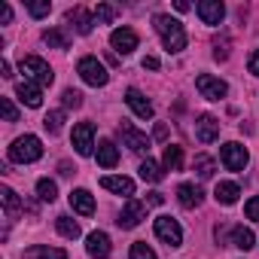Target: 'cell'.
I'll return each mask as SVG.
<instances>
[{"label":"cell","instance_id":"cell-31","mask_svg":"<svg viewBox=\"0 0 259 259\" xmlns=\"http://www.w3.org/2000/svg\"><path fill=\"white\" fill-rule=\"evenodd\" d=\"M162 162H165V168H168V171H180V165H183V150H180V147H174V144H171V147H165V159H162Z\"/></svg>","mask_w":259,"mask_h":259},{"label":"cell","instance_id":"cell-28","mask_svg":"<svg viewBox=\"0 0 259 259\" xmlns=\"http://www.w3.org/2000/svg\"><path fill=\"white\" fill-rule=\"evenodd\" d=\"M43 43L52 46V49H67V46H70V37H67L64 31H55V28H52V31H43Z\"/></svg>","mask_w":259,"mask_h":259},{"label":"cell","instance_id":"cell-4","mask_svg":"<svg viewBox=\"0 0 259 259\" xmlns=\"http://www.w3.org/2000/svg\"><path fill=\"white\" fill-rule=\"evenodd\" d=\"M76 73L82 76V82H89V85H107V70H104V64L95 58V55H85V58H79L76 61Z\"/></svg>","mask_w":259,"mask_h":259},{"label":"cell","instance_id":"cell-32","mask_svg":"<svg viewBox=\"0 0 259 259\" xmlns=\"http://www.w3.org/2000/svg\"><path fill=\"white\" fill-rule=\"evenodd\" d=\"M116 16H119V10L110 7V4H98L95 7V25H110Z\"/></svg>","mask_w":259,"mask_h":259},{"label":"cell","instance_id":"cell-17","mask_svg":"<svg viewBox=\"0 0 259 259\" xmlns=\"http://www.w3.org/2000/svg\"><path fill=\"white\" fill-rule=\"evenodd\" d=\"M85 250H89V256H95V259H107L110 256V235L107 232H92L89 238H85Z\"/></svg>","mask_w":259,"mask_h":259},{"label":"cell","instance_id":"cell-5","mask_svg":"<svg viewBox=\"0 0 259 259\" xmlns=\"http://www.w3.org/2000/svg\"><path fill=\"white\" fill-rule=\"evenodd\" d=\"M116 135H119L122 147H128L132 153H150V138H147L144 132H138V128H135L132 122H119Z\"/></svg>","mask_w":259,"mask_h":259},{"label":"cell","instance_id":"cell-22","mask_svg":"<svg viewBox=\"0 0 259 259\" xmlns=\"http://www.w3.org/2000/svg\"><path fill=\"white\" fill-rule=\"evenodd\" d=\"M238 195H241V189H238V183H232V180H223V183H217V189H213V198H217L220 204H235Z\"/></svg>","mask_w":259,"mask_h":259},{"label":"cell","instance_id":"cell-34","mask_svg":"<svg viewBox=\"0 0 259 259\" xmlns=\"http://www.w3.org/2000/svg\"><path fill=\"white\" fill-rule=\"evenodd\" d=\"M128 256H132V259H159L147 241H135V244H132V253H128Z\"/></svg>","mask_w":259,"mask_h":259},{"label":"cell","instance_id":"cell-7","mask_svg":"<svg viewBox=\"0 0 259 259\" xmlns=\"http://www.w3.org/2000/svg\"><path fill=\"white\" fill-rule=\"evenodd\" d=\"M195 89H198V95L207 98V101H220V98H226V92H229V85H226L220 76H213V73H198V76H195Z\"/></svg>","mask_w":259,"mask_h":259},{"label":"cell","instance_id":"cell-35","mask_svg":"<svg viewBox=\"0 0 259 259\" xmlns=\"http://www.w3.org/2000/svg\"><path fill=\"white\" fill-rule=\"evenodd\" d=\"M49 10H52V4H49V0H31V4H28V13H31L34 19H43V16H49Z\"/></svg>","mask_w":259,"mask_h":259},{"label":"cell","instance_id":"cell-30","mask_svg":"<svg viewBox=\"0 0 259 259\" xmlns=\"http://www.w3.org/2000/svg\"><path fill=\"white\" fill-rule=\"evenodd\" d=\"M43 128L49 135H58L61 128H64V110H52V113H46L43 116Z\"/></svg>","mask_w":259,"mask_h":259},{"label":"cell","instance_id":"cell-41","mask_svg":"<svg viewBox=\"0 0 259 259\" xmlns=\"http://www.w3.org/2000/svg\"><path fill=\"white\" fill-rule=\"evenodd\" d=\"M0 22H13V10H10V4H0Z\"/></svg>","mask_w":259,"mask_h":259},{"label":"cell","instance_id":"cell-45","mask_svg":"<svg viewBox=\"0 0 259 259\" xmlns=\"http://www.w3.org/2000/svg\"><path fill=\"white\" fill-rule=\"evenodd\" d=\"M153 135H156L159 141H165V138H168V125H165V122H159V125H156V132H153Z\"/></svg>","mask_w":259,"mask_h":259},{"label":"cell","instance_id":"cell-47","mask_svg":"<svg viewBox=\"0 0 259 259\" xmlns=\"http://www.w3.org/2000/svg\"><path fill=\"white\" fill-rule=\"evenodd\" d=\"M58 171H61V174H64V177H70V174H73V171H70V165H67V162H61V165H58Z\"/></svg>","mask_w":259,"mask_h":259},{"label":"cell","instance_id":"cell-18","mask_svg":"<svg viewBox=\"0 0 259 259\" xmlns=\"http://www.w3.org/2000/svg\"><path fill=\"white\" fill-rule=\"evenodd\" d=\"M177 201H180L186 210H192V207H198V204L204 201V192H201L195 183H180V189H177Z\"/></svg>","mask_w":259,"mask_h":259},{"label":"cell","instance_id":"cell-38","mask_svg":"<svg viewBox=\"0 0 259 259\" xmlns=\"http://www.w3.org/2000/svg\"><path fill=\"white\" fill-rule=\"evenodd\" d=\"M213 58H217V61H226V58H229V40H226V37H217V40H213Z\"/></svg>","mask_w":259,"mask_h":259},{"label":"cell","instance_id":"cell-15","mask_svg":"<svg viewBox=\"0 0 259 259\" xmlns=\"http://www.w3.org/2000/svg\"><path fill=\"white\" fill-rule=\"evenodd\" d=\"M16 95H19V101H22L25 107H31V110L43 107V92H40V85H37V82H31V79L19 82V85H16Z\"/></svg>","mask_w":259,"mask_h":259},{"label":"cell","instance_id":"cell-20","mask_svg":"<svg viewBox=\"0 0 259 259\" xmlns=\"http://www.w3.org/2000/svg\"><path fill=\"white\" fill-rule=\"evenodd\" d=\"M101 186L116 195H128V198L135 195V180H128V177H101Z\"/></svg>","mask_w":259,"mask_h":259},{"label":"cell","instance_id":"cell-33","mask_svg":"<svg viewBox=\"0 0 259 259\" xmlns=\"http://www.w3.org/2000/svg\"><path fill=\"white\" fill-rule=\"evenodd\" d=\"M37 195H40L43 201H55V195H58V186H55V180H49V177L37 180Z\"/></svg>","mask_w":259,"mask_h":259},{"label":"cell","instance_id":"cell-3","mask_svg":"<svg viewBox=\"0 0 259 259\" xmlns=\"http://www.w3.org/2000/svg\"><path fill=\"white\" fill-rule=\"evenodd\" d=\"M19 67H22L25 79L37 82V85H52V79H55L52 67H49V64H46L43 58H37V55H25V58L19 61Z\"/></svg>","mask_w":259,"mask_h":259},{"label":"cell","instance_id":"cell-29","mask_svg":"<svg viewBox=\"0 0 259 259\" xmlns=\"http://www.w3.org/2000/svg\"><path fill=\"white\" fill-rule=\"evenodd\" d=\"M192 168H195V174H198L201 180H210V177H213V171H217V165H213V159H210V156H195Z\"/></svg>","mask_w":259,"mask_h":259},{"label":"cell","instance_id":"cell-6","mask_svg":"<svg viewBox=\"0 0 259 259\" xmlns=\"http://www.w3.org/2000/svg\"><path fill=\"white\" fill-rule=\"evenodd\" d=\"M153 229H156V238L165 241L168 247H180L183 244V229H180V223L174 217H156Z\"/></svg>","mask_w":259,"mask_h":259},{"label":"cell","instance_id":"cell-39","mask_svg":"<svg viewBox=\"0 0 259 259\" xmlns=\"http://www.w3.org/2000/svg\"><path fill=\"white\" fill-rule=\"evenodd\" d=\"M244 213H247V220H253V223H259V195H253L247 204H244Z\"/></svg>","mask_w":259,"mask_h":259},{"label":"cell","instance_id":"cell-24","mask_svg":"<svg viewBox=\"0 0 259 259\" xmlns=\"http://www.w3.org/2000/svg\"><path fill=\"white\" fill-rule=\"evenodd\" d=\"M232 247L238 250H253L256 247V235L244 226H232Z\"/></svg>","mask_w":259,"mask_h":259},{"label":"cell","instance_id":"cell-16","mask_svg":"<svg viewBox=\"0 0 259 259\" xmlns=\"http://www.w3.org/2000/svg\"><path fill=\"white\" fill-rule=\"evenodd\" d=\"M195 13L201 16L204 25H220L223 16H226V7L220 4V0H201V4L195 7Z\"/></svg>","mask_w":259,"mask_h":259},{"label":"cell","instance_id":"cell-19","mask_svg":"<svg viewBox=\"0 0 259 259\" xmlns=\"http://www.w3.org/2000/svg\"><path fill=\"white\" fill-rule=\"evenodd\" d=\"M70 207L79 213V217H92L95 213V198L89 189H73L70 192Z\"/></svg>","mask_w":259,"mask_h":259},{"label":"cell","instance_id":"cell-11","mask_svg":"<svg viewBox=\"0 0 259 259\" xmlns=\"http://www.w3.org/2000/svg\"><path fill=\"white\" fill-rule=\"evenodd\" d=\"M220 159H223V165H226L229 171H244L247 162H250V156H247V150H244L241 144H223Z\"/></svg>","mask_w":259,"mask_h":259},{"label":"cell","instance_id":"cell-9","mask_svg":"<svg viewBox=\"0 0 259 259\" xmlns=\"http://www.w3.org/2000/svg\"><path fill=\"white\" fill-rule=\"evenodd\" d=\"M73 150L79 153V156H92L95 153V125L92 122H79L76 128H73Z\"/></svg>","mask_w":259,"mask_h":259},{"label":"cell","instance_id":"cell-43","mask_svg":"<svg viewBox=\"0 0 259 259\" xmlns=\"http://www.w3.org/2000/svg\"><path fill=\"white\" fill-rule=\"evenodd\" d=\"M147 201H150L153 207H159V204L165 201V195H162V192H150V195H147Z\"/></svg>","mask_w":259,"mask_h":259},{"label":"cell","instance_id":"cell-27","mask_svg":"<svg viewBox=\"0 0 259 259\" xmlns=\"http://www.w3.org/2000/svg\"><path fill=\"white\" fill-rule=\"evenodd\" d=\"M55 229H58L64 238H70V241H76V238L82 235L79 223H76V220H70V217H58V220H55Z\"/></svg>","mask_w":259,"mask_h":259},{"label":"cell","instance_id":"cell-1","mask_svg":"<svg viewBox=\"0 0 259 259\" xmlns=\"http://www.w3.org/2000/svg\"><path fill=\"white\" fill-rule=\"evenodd\" d=\"M153 22H156V31H159V37H162V43H165L168 52H183L186 49V31H183V25L177 19L156 16Z\"/></svg>","mask_w":259,"mask_h":259},{"label":"cell","instance_id":"cell-8","mask_svg":"<svg viewBox=\"0 0 259 259\" xmlns=\"http://www.w3.org/2000/svg\"><path fill=\"white\" fill-rule=\"evenodd\" d=\"M141 220H147V204L138 198H128L125 207L119 210L116 223H119V229H135V226H141Z\"/></svg>","mask_w":259,"mask_h":259},{"label":"cell","instance_id":"cell-21","mask_svg":"<svg viewBox=\"0 0 259 259\" xmlns=\"http://www.w3.org/2000/svg\"><path fill=\"white\" fill-rule=\"evenodd\" d=\"M95 156H98V165L101 168H116V162H119V150H116L113 141H101Z\"/></svg>","mask_w":259,"mask_h":259},{"label":"cell","instance_id":"cell-42","mask_svg":"<svg viewBox=\"0 0 259 259\" xmlns=\"http://www.w3.org/2000/svg\"><path fill=\"white\" fill-rule=\"evenodd\" d=\"M144 70H159V58L156 55H147L144 58Z\"/></svg>","mask_w":259,"mask_h":259},{"label":"cell","instance_id":"cell-14","mask_svg":"<svg viewBox=\"0 0 259 259\" xmlns=\"http://www.w3.org/2000/svg\"><path fill=\"white\" fill-rule=\"evenodd\" d=\"M67 25H73L76 28V34H92V28H95V13H89V10H82V7H73V10H67Z\"/></svg>","mask_w":259,"mask_h":259},{"label":"cell","instance_id":"cell-26","mask_svg":"<svg viewBox=\"0 0 259 259\" xmlns=\"http://www.w3.org/2000/svg\"><path fill=\"white\" fill-rule=\"evenodd\" d=\"M141 177L147 180V183H159L162 177H165V171H162V165L159 162H153V159H147V162H141Z\"/></svg>","mask_w":259,"mask_h":259},{"label":"cell","instance_id":"cell-12","mask_svg":"<svg viewBox=\"0 0 259 259\" xmlns=\"http://www.w3.org/2000/svg\"><path fill=\"white\" fill-rule=\"evenodd\" d=\"M195 138H198L201 144H213V141L220 138V119L210 116V113L198 116V122H195Z\"/></svg>","mask_w":259,"mask_h":259},{"label":"cell","instance_id":"cell-10","mask_svg":"<svg viewBox=\"0 0 259 259\" xmlns=\"http://www.w3.org/2000/svg\"><path fill=\"white\" fill-rule=\"evenodd\" d=\"M138 31H132V28H116L113 34H110V46H113V52H119V55H132L135 49H138Z\"/></svg>","mask_w":259,"mask_h":259},{"label":"cell","instance_id":"cell-40","mask_svg":"<svg viewBox=\"0 0 259 259\" xmlns=\"http://www.w3.org/2000/svg\"><path fill=\"white\" fill-rule=\"evenodd\" d=\"M247 67H250V73H253V76H259V49H253V52H250Z\"/></svg>","mask_w":259,"mask_h":259},{"label":"cell","instance_id":"cell-2","mask_svg":"<svg viewBox=\"0 0 259 259\" xmlns=\"http://www.w3.org/2000/svg\"><path fill=\"white\" fill-rule=\"evenodd\" d=\"M40 156H43V144H40V138H34V135L16 138V141H13V147H10V159H13V162H19V165L37 162Z\"/></svg>","mask_w":259,"mask_h":259},{"label":"cell","instance_id":"cell-46","mask_svg":"<svg viewBox=\"0 0 259 259\" xmlns=\"http://www.w3.org/2000/svg\"><path fill=\"white\" fill-rule=\"evenodd\" d=\"M174 10H177V13H186V10H189V4H186V0H177Z\"/></svg>","mask_w":259,"mask_h":259},{"label":"cell","instance_id":"cell-36","mask_svg":"<svg viewBox=\"0 0 259 259\" xmlns=\"http://www.w3.org/2000/svg\"><path fill=\"white\" fill-rule=\"evenodd\" d=\"M61 104H64L67 110H76V107H82V95H79L76 89H64V95H61Z\"/></svg>","mask_w":259,"mask_h":259},{"label":"cell","instance_id":"cell-13","mask_svg":"<svg viewBox=\"0 0 259 259\" xmlns=\"http://www.w3.org/2000/svg\"><path fill=\"white\" fill-rule=\"evenodd\" d=\"M125 104L132 107V113L141 116V119H153V113H156L153 104L147 101V95H144L141 89H128V92H125Z\"/></svg>","mask_w":259,"mask_h":259},{"label":"cell","instance_id":"cell-37","mask_svg":"<svg viewBox=\"0 0 259 259\" xmlns=\"http://www.w3.org/2000/svg\"><path fill=\"white\" fill-rule=\"evenodd\" d=\"M0 110H4V119L7 122H19V110H16V104L10 98H0Z\"/></svg>","mask_w":259,"mask_h":259},{"label":"cell","instance_id":"cell-25","mask_svg":"<svg viewBox=\"0 0 259 259\" xmlns=\"http://www.w3.org/2000/svg\"><path fill=\"white\" fill-rule=\"evenodd\" d=\"M25 259H67V253L61 247H46V244H37L25 253Z\"/></svg>","mask_w":259,"mask_h":259},{"label":"cell","instance_id":"cell-44","mask_svg":"<svg viewBox=\"0 0 259 259\" xmlns=\"http://www.w3.org/2000/svg\"><path fill=\"white\" fill-rule=\"evenodd\" d=\"M0 76H4V79H10V76H13V67H10V61H7V58L0 61Z\"/></svg>","mask_w":259,"mask_h":259},{"label":"cell","instance_id":"cell-23","mask_svg":"<svg viewBox=\"0 0 259 259\" xmlns=\"http://www.w3.org/2000/svg\"><path fill=\"white\" fill-rule=\"evenodd\" d=\"M0 201H4V210H7L10 220H16V217L22 213V198H19L10 186H0Z\"/></svg>","mask_w":259,"mask_h":259}]
</instances>
